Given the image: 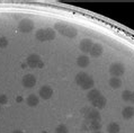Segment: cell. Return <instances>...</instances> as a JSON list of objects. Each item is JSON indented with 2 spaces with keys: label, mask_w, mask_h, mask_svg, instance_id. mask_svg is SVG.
Segmentation results:
<instances>
[{
  "label": "cell",
  "mask_w": 134,
  "mask_h": 133,
  "mask_svg": "<svg viewBox=\"0 0 134 133\" xmlns=\"http://www.w3.org/2000/svg\"><path fill=\"white\" fill-rule=\"evenodd\" d=\"M76 84L85 90H90V89H92V87H94L95 81H94V78H92L91 76H89L87 72L81 71L79 73H77Z\"/></svg>",
  "instance_id": "obj_1"
},
{
  "label": "cell",
  "mask_w": 134,
  "mask_h": 133,
  "mask_svg": "<svg viewBox=\"0 0 134 133\" xmlns=\"http://www.w3.org/2000/svg\"><path fill=\"white\" fill-rule=\"evenodd\" d=\"M54 31H57L61 35L69 38H74L78 35V31L76 28L66 23H63V21H59L54 25Z\"/></svg>",
  "instance_id": "obj_2"
},
{
  "label": "cell",
  "mask_w": 134,
  "mask_h": 133,
  "mask_svg": "<svg viewBox=\"0 0 134 133\" xmlns=\"http://www.w3.org/2000/svg\"><path fill=\"white\" fill-rule=\"evenodd\" d=\"M26 63H27L28 66H31V68H33V69H35V68H42V66L44 65L41 57H40L38 54H35V53L28 55L27 59H26Z\"/></svg>",
  "instance_id": "obj_3"
},
{
  "label": "cell",
  "mask_w": 134,
  "mask_h": 133,
  "mask_svg": "<svg viewBox=\"0 0 134 133\" xmlns=\"http://www.w3.org/2000/svg\"><path fill=\"white\" fill-rule=\"evenodd\" d=\"M124 72H125V66L121 62H114L109 66V73L113 77L120 78L122 75H124Z\"/></svg>",
  "instance_id": "obj_4"
},
{
  "label": "cell",
  "mask_w": 134,
  "mask_h": 133,
  "mask_svg": "<svg viewBox=\"0 0 134 133\" xmlns=\"http://www.w3.org/2000/svg\"><path fill=\"white\" fill-rule=\"evenodd\" d=\"M18 29L21 33H31L34 29V21L29 18H24L18 24Z\"/></svg>",
  "instance_id": "obj_5"
},
{
  "label": "cell",
  "mask_w": 134,
  "mask_h": 133,
  "mask_svg": "<svg viewBox=\"0 0 134 133\" xmlns=\"http://www.w3.org/2000/svg\"><path fill=\"white\" fill-rule=\"evenodd\" d=\"M82 112L85 113V117L88 121H100L102 120V116H100V113L98 109L96 108H83Z\"/></svg>",
  "instance_id": "obj_6"
},
{
  "label": "cell",
  "mask_w": 134,
  "mask_h": 133,
  "mask_svg": "<svg viewBox=\"0 0 134 133\" xmlns=\"http://www.w3.org/2000/svg\"><path fill=\"white\" fill-rule=\"evenodd\" d=\"M21 84L25 88H33L36 85V77L32 73L25 75L23 77V80H21Z\"/></svg>",
  "instance_id": "obj_7"
},
{
  "label": "cell",
  "mask_w": 134,
  "mask_h": 133,
  "mask_svg": "<svg viewBox=\"0 0 134 133\" xmlns=\"http://www.w3.org/2000/svg\"><path fill=\"white\" fill-rule=\"evenodd\" d=\"M53 96V89L50 86H42L38 91V97H41L44 101H47Z\"/></svg>",
  "instance_id": "obj_8"
},
{
  "label": "cell",
  "mask_w": 134,
  "mask_h": 133,
  "mask_svg": "<svg viewBox=\"0 0 134 133\" xmlns=\"http://www.w3.org/2000/svg\"><path fill=\"white\" fill-rule=\"evenodd\" d=\"M92 44L94 43H92V41L90 38H83V40H81V42L79 43V49H80V51H82L83 53H89Z\"/></svg>",
  "instance_id": "obj_9"
},
{
  "label": "cell",
  "mask_w": 134,
  "mask_h": 133,
  "mask_svg": "<svg viewBox=\"0 0 134 133\" xmlns=\"http://www.w3.org/2000/svg\"><path fill=\"white\" fill-rule=\"evenodd\" d=\"M104 52V49H103V45L102 44H99V43H94L92 44V46H91V49H90V55L92 58H98L100 57V55L103 54Z\"/></svg>",
  "instance_id": "obj_10"
},
{
  "label": "cell",
  "mask_w": 134,
  "mask_h": 133,
  "mask_svg": "<svg viewBox=\"0 0 134 133\" xmlns=\"http://www.w3.org/2000/svg\"><path fill=\"white\" fill-rule=\"evenodd\" d=\"M91 104H92V106H94L96 109H103L104 107L106 106V104H107V99H106L105 96L102 95L97 99H95L94 102H91Z\"/></svg>",
  "instance_id": "obj_11"
},
{
  "label": "cell",
  "mask_w": 134,
  "mask_h": 133,
  "mask_svg": "<svg viewBox=\"0 0 134 133\" xmlns=\"http://www.w3.org/2000/svg\"><path fill=\"white\" fill-rule=\"evenodd\" d=\"M40 103V97L36 96L35 94H31L29 96H27L26 98V104H27L29 107H36Z\"/></svg>",
  "instance_id": "obj_12"
},
{
  "label": "cell",
  "mask_w": 134,
  "mask_h": 133,
  "mask_svg": "<svg viewBox=\"0 0 134 133\" xmlns=\"http://www.w3.org/2000/svg\"><path fill=\"white\" fill-rule=\"evenodd\" d=\"M89 63H90V59L86 54L80 55V57H78V59H77V64L79 65L80 68H86V66L89 65Z\"/></svg>",
  "instance_id": "obj_13"
},
{
  "label": "cell",
  "mask_w": 134,
  "mask_h": 133,
  "mask_svg": "<svg viewBox=\"0 0 134 133\" xmlns=\"http://www.w3.org/2000/svg\"><path fill=\"white\" fill-rule=\"evenodd\" d=\"M122 115L125 120H130L134 116V107L133 106H126L122 110Z\"/></svg>",
  "instance_id": "obj_14"
},
{
  "label": "cell",
  "mask_w": 134,
  "mask_h": 133,
  "mask_svg": "<svg viewBox=\"0 0 134 133\" xmlns=\"http://www.w3.org/2000/svg\"><path fill=\"white\" fill-rule=\"evenodd\" d=\"M103 124L100 123V121H88L87 123V128L88 130H91V131H100V129H102Z\"/></svg>",
  "instance_id": "obj_15"
},
{
  "label": "cell",
  "mask_w": 134,
  "mask_h": 133,
  "mask_svg": "<svg viewBox=\"0 0 134 133\" xmlns=\"http://www.w3.org/2000/svg\"><path fill=\"white\" fill-rule=\"evenodd\" d=\"M102 96V93L98 90V89H95V88H92V89L88 90V94H87V98L88 101L90 102H94L95 99H97L98 97H100Z\"/></svg>",
  "instance_id": "obj_16"
},
{
  "label": "cell",
  "mask_w": 134,
  "mask_h": 133,
  "mask_svg": "<svg viewBox=\"0 0 134 133\" xmlns=\"http://www.w3.org/2000/svg\"><path fill=\"white\" fill-rule=\"evenodd\" d=\"M108 85L113 88V89H118L122 86V80L121 78H116V77H111L108 80Z\"/></svg>",
  "instance_id": "obj_17"
},
{
  "label": "cell",
  "mask_w": 134,
  "mask_h": 133,
  "mask_svg": "<svg viewBox=\"0 0 134 133\" xmlns=\"http://www.w3.org/2000/svg\"><path fill=\"white\" fill-rule=\"evenodd\" d=\"M121 131V128H120V124L116 123V122H111L107 125V132L108 133H120Z\"/></svg>",
  "instance_id": "obj_18"
},
{
  "label": "cell",
  "mask_w": 134,
  "mask_h": 133,
  "mask_svg": "<svg viewBox=\"0 0 134 133\" xmlns=\"http://www.w3.org/2000/svg\"><path fill=\"white\" fill-rule=\"evenodd\" d=\"M68 132H69V130H68V128H66V125H64V124L58 125L54 130V133H68Z\"/></svg>",
  "instance_id": "obj_19"
},
{
  "label": "cell",
  "mask_w": 134,
  "mask_h": 133,
  "mask_svg": "<svg viewBox=\"0 0 134 133\" xmlns=\"http://www.w3.org/2000/svg\"><path fill=\"white\" fill-rule=\"evenodd\" d=\"M131 96H132V91H130V90H124L122 93L123 101H125V102H127V103L131 102Z\"/></svg>",
  "instance_id": "obj_20"
},
{
  "label": "cell",
  "mask_w": 134,
  "mask_h": 133,
  "mask_svg": "<svg viewBox=\"0 0 134 133\" xmlns=\"http://www.w3.org/2000/svg\"><path fill=\"white\" fill-rule=\"evenodd\" d=\"M8 43H9V41L7 37H5V36H1V37H0V47H1V49L8 46Z\"/></svg>",
  "instance_id": "obj_21"
},
{
  "label": "cell",
  "mask_w": 134,
  "mask_h": 133,
  "mask_svg": "<svg viewBox=\"0 0 134 133\" xmlns=\"http://www.w3.org/2000/svg\"><path fill=\"white\" fill-rule=\"evenodd\" d=\"M8 102V97L6 95H0V105H5Z\"/></svg>",
  "instance_id": "obj_22"
},
{
  "label": "cell",
  "mask_w": 134,
  "mask_h": 133,
  "mask_svg": "<svg viewBox=\"0 0 134 133\" xmlns=\"http://www.w3.org/2000/svg\"><path fill=\"white\" fill-rule=\"evenodd\" d=\"M16 102H17V103L23 102V97H21V96H18V97H16Z\"/></svg>",
  "instance_id": "obj_23"
},
{
  "label": "cell",
  "mask_w": 134,
  "mask_h": 133,
  "mask_svg": "<svg viewBox=\"0 0 134 133\" xmlns=\"http://www.w3.org/2000/svg\"><path fill=\"white\" fill-rule=\"evenodd\" d=\"M130 103H132V104H134V91H132V96H131V102Z\"/></svg>",
  "instance_id": "obj_24"
},
{
  "label": "cell",
  "mask_w": 134,
  "mask_h": 133,
  "mask_svg": "<svg viewBox=\"0 0 134 133\" xmlns=\"http://www.w3.org/2000/svg\"><path fill=\"white\" fill-rule=\"evenodd\" d=\"M13 133H24L23 131H20V130H15Z\"/></svg>",
  "instance_id": "obj_25"
},
{
  "label": "cell",
  "mask_w": 134,
  "mask_h": 133,
  "mask_svg": "<svg viewBox=\"0 0 134 133\" xmlns=\"http://www.w3.org/2000/svg\"><path fill=\"white\" fill-rule=\"evenodd\" d=\"M92 133H103V132H100V131H96V132H92Z\"/></svg>",
  "instance_id": "obj_26"
},
{
  "label": "cell",
  "mask_w": 134,
  "mask_h": 133,
  "mask_svg": "<svg viewBox=\"0 0 134 133\" xmlns=\"http://www.w3.org/2000/svg\"><path fill=\"white\" fill-rule=\"evenodd\" d=\"M0 110H1V105H0Z\"/></svg>",
  "instance_id": "obj_27"
}]
</instances>
